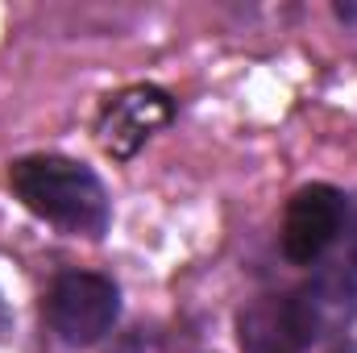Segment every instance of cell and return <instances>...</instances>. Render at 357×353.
<instances>
[{"instance_id":"1","label":"cell","mask_w":357,"mask_h":353,"mask_svg":"<svg viewBox=\"0 0 357 353\" xmlns=\"http://www.w3.org/2000/svg\"><path fill=\"white\" fill-rule=\"evenodd\" d=\"M13 195L46 225L75 233V237H100L108 229V191L75 158L63 154H29L8 167Z\"/></svg>"},{"instance_id":"2","label":"cell","mask_w":357,"mask_h":353,"mask_svg":"<svg viewBox=\"0 0 357 353\" xmlns=\"http://www.w3.org/2000/svg\"><path fill=\"white\" fill-rule=\"evenodd\" d=\"M121 316V291L112 278L91 274V270H71L59 274L50 295H46V320L54 337L71 350L96 345Z\"/></svg>"},{"instance_id":"3","label":"cell","mask_w":357,"mask_h":353,"mask_svg":"<svg viewBox=\"0 0 357 353\" xmlns=\"http://www.w3.org/2000/svg\"><path fill=\"white\" fill-rule=\"evenodd\" d=\"M171 117H175V100L167 91L137 84V88H125L104 100L96 117V142L112 158H133Z\"/></svg>"},{"instance_id":"4","label":"cell","mask_w":357,"mask_h":353,"mask_svg":"<svg viewBox=\"0 0 357 353\" xmlns=\"http://www.w3.org/2000/svg\"><path fill=\"white\" fill-rule=\"evenodd\" d=\"M345 225V195L328 183L299 187L282 216V254L295 266H312Z\"/></svg>"},{"instance_id":"5","label":"cell","mask_w":357,"mask_h":353,"mask_svg":"<svg viewBox=\"0 0 357 353\" xmlns=\"http://www.w3.org/2000/svg\"><path fill=\"white\" fill-rule=\"evenodd\" d=\"M291 303H295V316H299L303 337H307V345H312V341H324V337L341 333V329L354 320L357 283H354L349 270L324 266L320 274H312V278L291 295Z\"/></svg>"},{"instance_id":"6","label":"cell","mask_w":357,"mask_h":353,"mask_svg":"<svg viewBox=\"0 0 357 353\" xmlns=\"http://www.w3.org/2000/svg\"><path fill=\"white\" fill-rule=\"evenodd\" d=\"M241 353H303L307 337L295 316L291 295H262L237 316Z\"/></svg>"},{"instance_id":"7","label":"cell","mask_w":357,"mask_h":353,"mask_svg":"<svg viewBox=\"0 0 357 353\" xmlns=\"http://www.w3.org/2000/svg\"><path fill=\"white\" fill-rule=\"evenodd\" d=\"M349 246H354V262H357V216H354V237H349Z\"/></svg>"},{"instance_id":"8","label":"cell","mask_w":357,"mask_h":353,"mask_svg":"<svg viewBox=\"0 0 357 353\" xmlns=\"http://www.w3.org/2000/svg\"><path fill=\"white\" fill-rule=\"evenodd\" d=\"M337 353H357V350H337Z\"/></svg>"}]
</instances>
